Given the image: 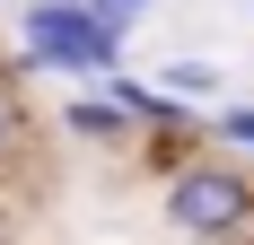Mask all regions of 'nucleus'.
Instances as JSON below:
<instances>
[{
	"mask_svg": "<svg viewBox=\"0 0 254 245\" xmlns=\"http://www.w3.org/2000/svg\"><path fill=\"white\" fill-rule=\"evenodd\" d=\"M123 26H105L88 0H26L18 18V70H62V79H114Z\"/></svg>",
	"mask_w": 254,
	"mask_h": 245,
	"instance_id": "nucleus-1",
	"label": "nucleus"
},
{
	"mask_svg": "<svg viewBox=\"0 0 254 245\" xmlns=\"http://www.w3.org/2000/svg\"><path fill=\"white\" fill-rule=\"evenodd\" d=\"M158 210L184 245H237L254 228V175L228 167V158H184V167H167Z\"/></svg>",
	"mask_w": 254,
	"mask_h": 245,
	"instance_id": "nucleus-2",
	"label": "nucleus"
},
{
	"mask_svg": "<svg viewBox=\"0 0 254 245\" xmlns=\"http://www.w3.org/2000/svg\"><path fill=\"white\" fill-rule=\"evenodd\" d=\"M105 97H114V114L131 122V131H167V140H184V131H202V105L167 97V88H149V79H105Z\"/></svg>",
	"mask_w": 254,
	"mask_h": 245,
	"instance_id": "nucleus-3",
	"label": "nucleus"
},
{
	"mask_svg": "<svg viewBox=\"0 0 254 245\" xmlns=\"http://www.w3.org/2000/svg\"><path fill=\"white\" fill-rule=\"evenodd\" d=\"M62 131H70V140H88V149L131 140V122L114 114V97H70V105H62Z\"/></svg>",
	"mask_w": 254,
	"mask_h": 245,
	"instance_id": "nucleus-4",
	"label": "nucleus"
},
{
	"mask_svg": "<svg viewBox=\"0 0 254 245\" xmlns=\"http://www.w3.org/2000/svg\"><path fill=\"white\" fill-rule=\"evenodd\" d=\"M158 88H167V97H228V70H219V61H202V53H184V61H167V70H158Z\"/></svg>",
	"mask_w": 254,
	"mask_h": 245,
	"instance_id": "nucleus-5",
	"label": "nucleus"
},
{
	"mask_svg": "<svg viewBox=\"0 0 254 245\" xmlns=\"http://www.w3.org/2000/svg\"><path fill=\"white\" fill-rule=\"evenodd\" d=\"M210 140H219V149H246V158H254V105H219V114H210Z\"/></svg>",
	"mask_w": 254,
	"mask_h": 245,
	"instance_id": "nucleus-6",
	"label": "nucleus"
},
{
	"mask_svg": "<svg viewBox=\"0 0 254 245\" xmlns=\"http://www.w3.org/2000/svg\"><path fill=\"white\" fill-rule=\"evenodd\" d=\"M18 140H26V105H18V88L0 79V158H9Z\"/></svg>",
	"mask_w": 254,
	"mask_h": 245,
	"instance_id": "nucleus-7",
	"label": "nucleus"
},
{
	"mask_svg": "<svg viewBox=\"0 0 254 245\" xmlns=\"http://www.w3.org/2000/svg\"><path fill=\"white\" fill-rule=\"evenodd\" d=\"M88 9H97V18H105V26H123V35H131V26L149 18L158 0H88Z\"/></svg>",
	"mask_w": 254,
	"mask_h": 245,
	"instance_id": "nucleus-8",
	"label": "nucleus"
}]
</instances>
